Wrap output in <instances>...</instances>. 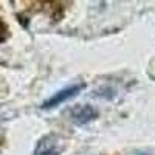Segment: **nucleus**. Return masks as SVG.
<instances>
[{"instance_id": "nucleus-1", "label": "nucleus", "mask_w": 155, "mask_h": 155, "mask_svg": "<svg viewBox=\"0 0 155 155\" xmlns=\"http://www.w3.org/2000/svg\"><path fill=\"white\" fill-rule=\"evenodd\" d=\"M65 149V143L61 137L47 135L37 143L34 155H61Z\"/></svg>"}, {"instance_id": "nucleus-2", "label": "nucleus", "mask_w": 155, "mask_h": 155, "mask_svg": "<svg viewBox=\"0 0 155 155\" xmlns=\"http://www.w3.org/2000/svg\"><path fill=\"white\" fill-rule=\"evenodd\" d=\"M84 87H85L84 84H76V85H71V87H67V88L61 90V92H58L56 95H53L50 99H47V101L44 102V104H42V109H53V107L62 104V102H65L67 99L74 98Z\"/></svg>"}, {"instance_id": "nucleus-3", "label": "nucleus", "mask_w": 155, "mask_h": 155, "mask_svg": "<svg viewBox=\"0 0 155 155\" xmlns=\"http://www.w3.org/2000/svg\"><path fill=\"white\" fill-rule=\"evenodd\" d=\"M96 115H98V112H96L92 106H81V107H76V109L71 112L73 121H74L76 124H79V126L87 124V123H90L92 120H95Z\"/></svg>"}, {"instance_id": "nucleus-4", "label": "nucleus", "mask_w": 155, "mask_h": 155, "mask_svg": "<svg viewBox=\"0 0 155 155\" xmlns=\"http://www.w3.org/2000/svg\"><path fill=\"white\" fill-rule=\"evenodd\" d=\"M6 25L3 23V20L0 19V42H3L5 39H6Z\"/></svg>"}, {"instance_id": "nucleus-5", "label": "nucleus", "mask_w": 155, "mask_h": 155, "mask_svg": "<svg viewBox=\"0 0 155 155\" xmlns=\"http://www.w3.org/2000/svg\"><path fill=\"white\" fill-rule=\"evenodd\" d=\"M140 155H147V153H140Z\"/></svg>"}]
</instances>
